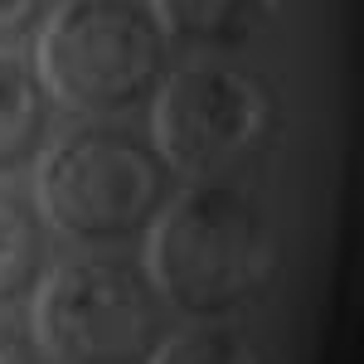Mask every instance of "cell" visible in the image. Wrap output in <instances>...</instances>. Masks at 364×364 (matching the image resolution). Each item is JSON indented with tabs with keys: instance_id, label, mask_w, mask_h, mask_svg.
I'll return each mask as SVG.
<instances>
[{
	"instance_id": "6da1fadb",
	"label": "cell",
	"mask_w": 364,
	"mask_h": 364,
	"mask_svg": "<svg viewBox=\"0 0 364 364\" xmlns=\"http://www.w3.org/2000/svg\"><path fill=\"white\" fill-rule=\"evenodd\" d=\"M277 267L272 224L252 199L199 185L170 204L151 238V277L175 311L224 316L257 296Z\"/></svg>"
},
{
	"instance_id": "7a4b0ae2",
	"label": "cell",
	"mask_w": 364,
	"mask_h": 364,
	"mask_svg": "<svg viewBox=\"0 0 364 364\" xmlns=\"http://www.w3.org/2000/svg\"><path fill=\"white\" fill-rule=\"evenodd\" d=\"M39 73L78 112H127L161 83L166 34L136 0H68L39 44Z\"/></svg>"
},
{
	"instance_id": "3957f363",
	"label": "cell",
	"mask_w": 364,
	"mask_h": 364,
	"mask_svg": "<svg viewBox=\"0 0 364 364\" xmlns=\"http://www.w3.org/2000/svg\"><path fill=\"white\" fill-rule=\"evenodd\" d=\"M170 195V170L127 132L92 127L58 141L39 170V204L68 238H132Z\"/></svg>"
},
{
	"instance_id": "277c9868",
	"label": "cell",
	"mask_w": 364,
	"mask_h": 364,
	"mask_svg": "<svg viewBox=\"0 0 364 364\" xmlns=\"http://www.w3.org/2000/svg\"><path fill=\"white\" fill-rule=\"evenodd\" d=\"M34 331L63 364H141L161 336V306L127 262L78 257L44 277Z\"/></svg>"
},
{
	"instance_id": "5b68a950",
	"label": "cell",
	"mask_w": 364,
	"mask_h": 364,
	"mask_svg": "<svg viewBox=\"0 0 364 364\" xmlns=\"http://www.w3.org/2000/svg\"><path fill=\"white\" fill-rule=\"evenodd\" d=\"M277 107L248 73L180 68L156 97V136L175 166L224 170L272 136Z\"/></svg>"
},
{
	"instance_id": "8992f818",
	"label": "cell",
	"mask_w": 364,
	"mask_h": 364,
	"mask_svg": "<svg viewBox=\"0 0 364 364\" xmlns=\"http://www.w3.org/2000/svg\"><path fill=\"white\" fill-rule=\"evenodd\" d=\"M277 20V0H156V25L199 49H243Z\"/></svg>"
},
{
	"instance_id": "52a82bcc",
	"label": "cell",
	"mask_w": 364,
	"mask_h": 364,
	"mask_svg": "<svg viewBox=\"0 0 364 364\" xmlns=\"http://www.w3.org/2000/svg\"><path fill=\"white\" fill-rule=\"evenodd\" d=\"M49 132L44 87L25 63L0 58V170H20Z\"/></svg>"
},
{
	"instance_id": "ba28073f",
	"label": "cell",
	"mask_w": 364,
	"mask_h": 364,
	"mask_svg": "<svg viewBox=\"0 0 364 364\" xmlns=\"http://www.w3.org/2000/svg\"><path fill=\"white\" fill-rule=\"evenodd\" d=\"M44 267V228L20 195L0 190V306L25 296Z\"/></svg>"
},
{
	"instance_id": "9c48e42d",
	"label": "cell",
	"mask_w": 364,
	"mask_h": 364,
	"mask_svg": "<svg viewBox=\"0 0 364 364\" xmlns=\"http://www.w3.org/2000/svg\"><path fill=\"white\" fill-rule=\"evenodd\" d=\"M151 364H267L257 340L238 326H195V331H180L170 336Z\"/></svg>"
},
{
	"instance_id": "30bf717a",
	"label": "cell",
	"mask_w": 364,
	"mask_h": 364,
	"mask_svg": "<svg viewBox=\"0 0 364 364\" xmlns=\"http://www.w3.org/2000/svg\"><path fill=\"white\" fill-rule=\"evenodd\" d=\"M54 0H0V44H20L44 25Z\"/></svg>"
},
{
	"instance_id": "8fae6325",
	"label": "cell",
	"mask_w": 364,
	"mask_h": 364,
	"mask_svg": "<svg viewBox=\"0 0 364 364\" xmlns=\"http://www.w3.org/2000/svg\"><path fill=\"white\" fill-rule=\"evenodd\" d=\"M0 364H39L34 340L20 326H10V321H0Z\"/></svg>"
}]
</instances>
